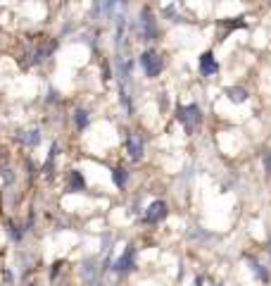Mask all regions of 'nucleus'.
Wrapping results in <instances>:
<instances>
[{
	"label": "nucleus",
	"instance_id": "obj_1",
	"mask_svg": "<svg viewBox=\"0 0 271 286\" xmlns=\"http://www.w3.org/2000/svg\"><path fill=\"white\" fill-rule=\"evenodd\" d=\"M176 119L186 126V131H193L195 126L202 122V112H200V107H198L195 103L179 105V107H176Z\"/></svg>",
	"mask_w": 271,
	"mask_h": 286
},
{
	"label": "nucleus",
	"instance_id": "obj_2",
	"mask_svg": "<svg viewBox=\"0 0 271 286\" xmlns=\"http://www.w3.org/2000/svg\"><path fill=\"white\" fill-rule=\"evenodd\" d=\"M140 67H143V72H145V77H150V79L160 77L162 67H164V62H162V55L157 53V50L147 48L145 53L140 55Z\"/></svg>",
	"mask_w": 271,
	"mask_h": 286
},
{
	"label": "nucleus",
	"instance_id": "obj_3",
	"mask_svg": "<svg viewBox=\"0 0 271 286\" xmlns=\"http://www.w3.org/2000/svg\"><path fill=\"white\" fill-rule=\"evenodd\" d=\"M138 34H140L143 41H155V38H157V21H155L153 10H150V7H143V10H140Z\"/></svg>",
	"mask_w": 271,
	"mask_h": 286
},
{
	"label": "nucleus",
	"instance_id": "obj_4",
	"mask_svg": "<svg viewBox=\"0 0 271 286\" xmlns=\"http://www.w3.org/2000/svg\"><path fill=\"white\" fill-rule=\"evenodd\" d=\"M133 267H136V248H133V246H126L124 255L112 262V270H114V272H131Z\"/></svg>",
	"mask_w": 271,
	"mask_h": 286
},
{
	"label": "nucleus",
	"instance_id": "obj_5",
	"mask_svg": "<svg viewBox=\"0 0 271 286\" xmlns=\"http://www.w3.org/2000/svg\"><path fill=\"white\" fill-rule=\"evenodd\" d=\"M167 203L164 201H153L150 205H147V210H145V222L147 224H157V222H162L164 217H167Z\"/></svg>",
	"mask_w": 271,
	"mask_h": 286
},
{
	"label": "nucleus",
	"instance_id": "obj_6",
	"mask_svg": "<svg viewBox=\"0 0 271 286\" xmlns=\"http://www.w3.org/2000/svg\"><path fill=\"white\" fill-rule=\"evenodd\" d=\"M126 153L131 160H140L143 153H145V143L140 139V134H129L126 136Z\"/></svg>",
	"mask_w": 271,
	"mask_h": 286
},
{
	"label": "nucleus",
	"instance_id": "obj_7",
	"mask_svg": "<svg viewBox=\"0 0 271 286\" xmlns=\"http://www.w3.org/2000/svg\"><path fill=\"white\" fill-rule=\"evenodd\" d=\"M219 72V62H216V57L212 50H205L200 55V74L202 77H212Z\"/></svg>",
	"mask_w": 271,
	"mask_h": 286
},
{
	"label": "nucleus",
	"instance_id": "obj_8",
	"mask_svg": "<svg viewBox=\"0 0 271 286\" xmlns=\"http://www.w3.org/2000/svg\"><path fill=\"white\" fill-rule=\"evenodd\" d=\"M41 131L38 129H24V131L17 134V141H19L21 146H29V148H36L38 143H41Z\"/></svg>",
	"mask_w": 271,
	"mask_h": 286
},
{
	"label": "nucleus",
	"instance_id": "obj_9",
	"mask_svg": "<svg viewBox=\"0 0 271 286\" xmlns=\"http://www.w3.org/2000/svg\"><path fill=\"white\" fill-rule=\"evenodd\" d=\"M226 96H229L231 103H245L248 100V91L240 89V86H229L226 89Z\"/></svg>",
	"mask_w": 271,
	"mask_h": 286
},
{
	"label": "nucleus",
	"instance_id": "obj_10",
	"mask_svg": "<svg viewBox=\"0 0 271 286\" xmlns=\"http://www.w3.org/2000/svg\"><path fill=\"white\" fill-rule=\"evenodd\" d=\"M112 182H114L117 189H124L126 182H129V172H126L124 167H114L112 169Z\"/></svg>",
	"mask_w": 271,
	"mask_h": 286
},
{
	"label": "nucleus",
	"instance_id": "obj_11",
	"mask_svg": "<svg viewBox=\"0 0 271 286\" xmlns=\"http://www.w3.org/2000/svg\"><path fill=\"white\" fill-rule=\"evenodd\" d=\"M86 189V179L84 174L79 172V169H74L69 174V191H84Z\"/></svg>",
	"mask_w": 271,
	"mask_h": 286
},
{
	"label": "nucleus",
	"instance_id": "obj_12",
	"mask_svg": "<svg viewBox=\"0 0 271 286\" xmlns=\"http://www.w3.org/2000/svg\"><path fill=\"white\" fill-rule=\"evenodd\" d=\"M81 274H84V279L88 281V284H93V281L97 279V265L90 262V260H86L84 267H81Z\"/></svg>",
	"mask_w": 271,
	"mask_h": 286
},
{
	"label": "nucleus",
	"instance_id": "obj_13",
	"mask_svg": "<svg viewBox=\"0 0 271 286\" xmlns=\"http://www.w3.org/2000/svg\"><path fill=\"white\" fill-rule=\"evenodd\" d=\"M90 122V115L88 110H84V107H77L74 110V124H77V129H86Z\"/></svg>",
	"mask_w": 271,
	"mask_h": 286
},
{
	"label": "nucleus",
	"instance_id": "obj_14",
	"mask_svg": "<svg viewBox=\"0 0 271 286\" xmlns=\"http://www.w3.org/2000/svg\"><path fill=\"white\" fill-rule=\"evenodd\" d=\"M250 265H252V272H255V274H257V277H259V279H262V281H269V272H266V270H264V267H262V265H259V262H257V260H250Z\"/></svg>",
	"mask_w": 271,
	"mask_h": 286
},
{
	"label": "nucleus",
	"instance_id": "obj_15",
	"mask_svg": "<svg viewBox=\"0 0 271 286\" xmlns=\"http://www.w3.org/2000/svg\"><path fill=\"white\" fill-rule=\"evenodd\" d=\"M7 234H10L12 241H21V229L14 222H7Z\"/></svg>",
	"mask_w": 271,
	"mask_h": 286
},
{
	"label": "nucleus",
	"instance_id": "obj_16",
	"mask_svg": "<svg viewBox=\"0 0 271 286\" xmlns=\"http://www.w3.org/2000/svg\"><path fill=\"white\" fill-rule=\"evenodd\" d=\"M60 267H62V260L53 262V267H50V281H55V277L60 274Z\"/></svg>",
	"mask_w": 271,
	"mask_h": 286
},
{
	"label": "nucleus",
	"instance_id": "obj_17",
	"mask_svg": "<svg viewBox=\"0 0 271 286\" xmlns=\"http://www.w3.org/2000/svg\"><path fill=\"white\" fill-rule=\"evenodd\" d=\"M264 169L271 174V153H266V155H264Z\"/></svg>",
	"mask_w": 271,
	"mask_h": 286
},
{
	"label": "nucleus",
	"instance_id": "obj_18",
	"mask_svg": "<svg viewBox=\"0 0 271 286\" xmlns=\"http://www.w3.org/2000/svg\"><path fill=\"white\" fill-rule=\"evenodd\" d=\"M269 253H271V248H269Z\"/></svg>",
	"mask_w": 271,
	"mask_h": 286
}]
</instances>
